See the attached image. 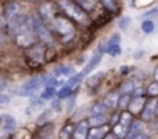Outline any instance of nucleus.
<instances>
[{
  "label": "nucleus",
  "instance_id": "obj_4",
  "mask_svg": "<svg viewBox=\"0 0 158 139\" xmlns=\"http://www.w3.org/2000/svg\"><path fill=\"white\" fill-rule=\"evenodd\" d=\"M53 23H54L56 30L59 31V34L64 37V40H68V39H70V37L74 34L73 25H71L68 20H65V19H62V17H56V16H54Z\"/></svg>",
  "mask_w": 158,
  "mask_h": 139
},
{
  "label": "nucleus",
  "instance_id": "obj_28",
  "mask_svg": "<svg viewBox=\"0 0 158 139\" xmlns=\"http://www.w3.org/2000/svg\"><path fill=\"white\" fill-rule=\"evenodd\" d=\"M150 17H158V8H153L144 14V19H150Z\"/></svg>",
  "mask_w": 158,
  "mask_h": 139
},
{
  "label": "nucleus",
  "instance_id": "obj_9",
  "mask_svg": "<svg viewBox=\"0 0 158 139\" xmlns=\"http://www.w3.org/2000/svg\"><path fill=\"white\" fill-rule=\"evenodd\" d=\"M101 59H102V50L99 51V53H96L92 59H90V62L85 65V68L82 70V74L84 76H87V74H90L95 68H98V65H99V62H101Z\"/></svg>",
  "mask_w": 158,
  "mask_h": 139
},
{
  "label": "nucleus",
  "instance_id": "obj_7",
  "mask_svg": "<svg viewBox=\"0 0 158 139\" xmlns=\"http://www.w3.org/2000/svg\"><path fill=\"white\" fill-rule=\"evenodd\" d=\"M155 116H156V101L152 99V101H149L147 104H144L141 117H143V121H147V122H149V121H153Z\"/></svg>",
  "mask_w": 158,
  "mask_h": 139
},
{
  "label": "nucleus",
  "instance_id": "obj_26",
  "mask_svg": "<svg viewBox=\"0 0 158 139\" xmlns=\"http://www.w3.org/2000/svg\"><path fill=\"white\" fill-rule=\"evenodd\" d=\"M101 3H102L107 10H110V11H115V10H116V6H115V2H113V0H101Z\"/></svg>",
  "mask_w": 158,
  "mask_h": 139
},
{
  "label": "nucleus",
  "instance_id": "obj_10",
  "mask_svg": "<svg viewBox=\"0 0 158 139\" xmlns=\"http://www.w3.org/2000/svg\"><path fill=\"white\" fill-rule=\"evenodd\" d=\"M144 104H146V101H144L143 94H139V96H135L133 99H130L127 108L130 110L132 114H135V113H139V111H141V108L144 107Z\"/></svg>",
  "mask_w": 158,
  "mask_h": 139
},
{
  "label": "nucleus",
  "instance_id": "obj_21",
  "mask_svg": "<svg viewBox=\"0 0 158 139\" xmlns=\"http://www.w3.org/2000/svg\"><path fill=\"white\" fill-rule=\"evenodd\" d=\"M129 102H130V96H129L127 93H124V94L119 97V101H118V107H121V108L124 110V108L129 107Z\"/></svg>",
  "mask_w": 158,
  "mask_h": 139
},
{
  "label": "nucleus",
  "instance_id": "obj_11",
  "mask_svg": "<svg viewBox=\"0 0 158 139\" xmlns=\"http://www.w3.org/2000/svg\"><path fill=\"white\" fill-rule=\"evenodd\" d=\"M87 133H89V124H87L85 121H81V122L76 125V128L73 130V136H74L76 139H84V137H87Z\"/></svg>",
  "mask_w": 158,
  "mask_h": 139
},
{
  "label": "nucleus",
  "instance_id": "obj_18",
  "mask_svg": "<svg viewBox=\"0 0 158 139\" xmlns=\"http://www.w3.org/2000/svg\"><path fill=\"white\" fill-rule=\"evenodd\" d=\"M141 30H143V33H146V34H150V33L155 30V25H153V22H152V20L146 19V20L141 23Z\"/></svg>",
  "mask_w": 158,
  "mask_h": 139
},
{
  "label": "nucleus",
  "instance_id": "obj_2",
  "mask_svg": "<svg viewBox=\"0 0 158 139\" xmlns=\"http://www.w3.org/2000/svg\"><path fill=\"white\" fill-rule=\"evenodd\" d=\"M57 5H59L71 19L81 22V23L87 22V14H85V11L79 6L77 3H74L73 0H57Z\"/></svg>",
  "mask_w": 158,
  "mask_h": 139
},
{
  "label": "nucleus",
  "instance_id": "obj_15",
  "mask_svg": "<svg viewBox=\"0 0 158 139\" xmlns=\"http://www.w3.org/2000/svg\"><path fill=\"white\" fill-rule=\"evenodd\" d=\"M121 119H119V125H121V128L127 133V128H129V125H130V122H132V113H127V111H124L121 116H119Z\"/></svg>",
  "mask_w": 158,
  "mask_h": 139
},
{
  "label": "nucleus",
  "instance_id": "obj_19",
  "mask_svg": "<svg viewBox=\"0 0 158 139\" xmlns=\"http://www.w3.org/2000/svg\"><path fill=\"white\" fill-rule=\"evenodd\" d=\"M53 117V108H48V110H45L40 116H39V119H37V124H44V122H47V121H50Z\"/></svg>",
  "mask_w": 158,
  "mask_h": 139
},
{
  "label": "nucleus",
  "instance_id": "obj_33",
  "mask_svg": "<svg viewBox=\"0 0 158 139\" xmlns=\"http://www.w3.org/2000/svg\"><path fill=\"white\" fill-rule=\"evenodd\" d=\"M28 2H37V0H28Z\"/></svg>",
  "mask_w": 158,
  "mask_h": 139
},
{
  "label": "nucleus",
  "instance_id": "obj_3",
  "mask_svg": "<svg viewBox=\"0 0 158 139\" xmlns=\"http://www.w3.org/2000/svg\"><path fill=\"white\" fill-rule=\"evenodd\" d=\"M44 79H45V76L33 77L31 81H28V82L22 87L20 93H17V94H20V96H31V94H34V93H37V91H42V88L48 84V81H44Z\"/></svg>",
  "mask_w": 158,
  "mask_h": 139
},
{
  "label": "nucleus",
  "instance_id": "obj_25",
  "mask_svg": "<svg viewBox=\"0 0 158 139\" xmlns=\"http://www.w3.org/2000/svg\"><path fill=\"white\" fill-rule=\"evenodd\" d=\"M60 136H62V137H68V136H73V125H71V124H67V125L64 127V130H62Z\"/></svg>",
  "mask_w": 158,
  "mask_h": 139
},
{
  "label": "nucleus",
  "instance_id": "obj_8",
  "mask_svg": "<svg viewBox=\"0 0 158 139\" xmlns=\"http://www.w3.org/2000/svg\"><path fill=\"white\" fill-rule=\"evenodd\" d=\"M126 136L127 137H146V134L143 133V124L139 121H132L127 128Z\"/></svg>",
  "mask_w": 158,
  "mask_h": 139
},
{
  "label": "nucleus",
  "instance_id": "obj_24",
  "mask_svg": "<svg viewBox=\"0 0 158 139\" xmlns=\"http://www.w3.org/2000/svg\"><path fill=\"white\" fill-rule=\"evenodd\" d=\"M77 2H79V5L84 6L85 10H93V8H95V5H96L95 0H77Z\"/></svg>",
  "mask_w": 158,
  "mask_h": 139
},
{
  "label": "nucleus",
  "instance_id": "obj_6",
  "mask_svg": "<svg viewBox=\"0 0 158 139\" xmlns=\"http://www.w3.org/2000/svg\"><path fill=\"white\" fill-rule=\"evenodd\" d=\"M106 51H107L110 56H113V57H116V56L121 54V36H119L118 33H115V34L110 37V40L107 42Z\"/></svg>",
  "mask_w": 158,
  "mask_h": 139
},
{
  "label": "nucleus",
  "instance_id": "obj_31",
  "mask_svg": "<svg viewBox=\"0 0 158 139\" xmlns=\"http://www.w3.org/2000/svg\"><path fill=\"white\" fill-rule=\"evenodd\" d=\"M5 85H6V84H5L3 81H0V93H2V91H3V88H5Z\"/></svg>",
  "mask_w": 158,
  "mask_h": 139
},
{
  "label": "nucleus",
  "instance_id": "obj_29",
  "mask_svg": "<svg viewBox=\"0 0 158 139\" xmlns=\"http://www.w3.org/2000/svg\"><path fill=\"white\" fill-rule=\"evenodd\" d=\"M8 101H10L8 96H3L2 93H0V105H2V104H8Z\"/></svg>",
  "mask_w": 158,
  "mask_h": 139
},
{
  "label": "nucleus",
  "instance_id": "obj_23",
  "mask_svg": "<svg viewBox=\"0 0 158 139\" xmlns=\"http://www.w3.org/2000/svg\"><path fill=\"white\" fill-rule=\"evenodd\" d=\"M106 110H107V107L104 104H96L92 108V114H102V113H106Z\"/></svg>",
  "mask_w": 158,
  "mask_h": 139
},
{
  "label": "nucleus",
  "instance_id": "obj_16",
  "mask_svg": "<svg viewBox=\"0 0 158 139\" xmlns=\"http://www.w3.org/2000/svg\"><path fill=\"white\" fill-rule=\"evenodd\" d=\"M54 94H56V88H54V85H45L44 88H42V99L44 101H50V99H53L54 97Z\"/></svg>",
  "mask_w": 158,
  "mask_h": 139
},
{
  "label": "nucleus",
  "instance_id": "obj_30",
  "mask_svg": "<svg viewBox=\"0 0 158 139\" xmlns=\"http://www.w3.org/2000/svg\"><path fill=\"white\" fill-rule=\"evenodd\" d=\"M153 79H155V81L158 82V66H156V68L153 70Z\"/></svg>",
  "mask_w": 158,
  "mask_h": 139
},
{
  "label": "nucleus",
  "instance_id": "obj_17",
  "mask_svg": "<svg viewBox=\"0 0 158 139\" xmlns=\"http://www.w3.org/2000/svg\"><path fill=\"white\" fill-rule=\"evenodd\" d=\"M106 122H107L106 113H102V114H93V116L90 117V124H92L93 127H98V125H104Z\"/></svg>",
  "mask_w": 158,
  "mask_h": 139
},
{
  "label": "nucleus",
  "instance_id": "obj_32",
  "mask_svg": "<svg viewBox=\"0 0 158 139\" xmlns=\"http://www.w3.org/2000/svg\"><path fill=\"white\" fill-rule=\"evenodd\" d=\"M156 114H158V102H156Z\"/></svg>",
  "mask_w": 158,
  "mask_h": 139
},
{
  "label": "nucleus",
  "instance_id": "obj_14",
  "mask_svg": "<svg viewBox=\"0 0 158 139\" xmlns=\"http://www.w3.org/2000/svg\"><path fill=\"white\" fill-rule=\"evenodd\" d=\"M118 101H119V94L118 93H110L106 99H104V105L107 108H116L118 107Z\"/></svg>",
  "mask_w": 158,
  "mask_h": 139
},
{
  "label": "nucleus",
  "instance_id": "obj_22",
  "mask_svg": "<svg viewBox=\"0 0 158 139\" xmlns=\"http://www.w3.org/2000/svg\"><path fill=\"white\" fill-rule=\"evenodd\" d=\"M147 94H149V96H152V97L158 96V82H156V81H155V82H152V84L147 87Z\"/></svg>",
  "mask_w": 158,
  "mask_h": 139
},
{
  "label": "nucleus",
  "instance_id": "obj_5",
  "mask_svg": "<svg viewBox=\"0 0 158 139\" xmlns=\"http://www.w3.org/2000/svg\"><path fill=\"white\" fill-rule=\"evenodd\" d=\"M31 22H33V30H34V34H36L37 37H40L44 42L53 43V37H51V34H50L48 28L44 25V22H42L40 19H34V20H31Z\"/></svg>",
  "mask_w": 158,
  "mask_h": 139
},
{
  "label": "nucleus",
  "instance_id": "obj_27",
  "mask_svg": "<svg viewBox=\"0 0 158 139\" xmlns=\"http://www.w3.org/2000/svg\"><path fill=\"white\" fill-rule=\"evenodd\" d=\"M129 23H130V19H129V17H121V20L118 22V26H119L121 30H126V28L129 26Z\"/></svg>",
  "mask_w": 158,
  "mask_h": 139
},
{
  "label": "nucleus",
  "instance_id": "obj_13",
  "mask_svg": "<svg viewBox=\"0 0 158 139\" xmlns=\"http://www.w3.org/2000/svg\"><path fill=\"white\" fill-rule=\"evenodd\" d=\"M107 131H109V127L104 124V125H98V127H93L92 130H89L87 136H89L90 139H99V137H102Z\"/></svg>",
  "mask_w": 158,
  "mask_h": 139
},
{
  "label": "nucleus",
  "instance_id": "obj_1",
  "mask_svg": "<svg viewBox=\"0 0 158 139\" xmlns=\"http://www.w3.org/2000/svg\"><path fill=\"white\" fill-rule=\"evenodd\" d=\"M6 19H8V25H10V30L13 33H16L27 20L28 17L23 14L22 8L17 5V3H10L6 6Z\"/></svg>",
  "mask_w": 158,
  "mask_h": 139
},
{
  "label": "nucleus",
  "instance_id": "obj_20",
  "mask_svg": "<svg viewBox=\"0 0 158 139\" xmlns=\"http://www.w3.org/2000/svg\"><path fill=\"white\" fill-rule=\"evenodd\" d=\"M135 87H136V82H135V81H127V82L121 87V91L129 94V93H132V91L135 90Z\"/></svg>",
  "mask_w": 158,
  "mask_h": 139
},
{
  "label": "nucleus",
  "instance_id": "obj_12",
  "mask_svg": "<svg viewBox=\"0 0 158 139\" xmlns=\"http://www.w3.org/2000/svg\"><path fill=\"white\" fill-rule=\"evenodd\" d=\"M0 122H2V128L3 131H13L16 128V119L11 114H3L0 116Z\"/></svg>",
  "mask_w": 158,
  "mask_h": 139
}]
</instances>
